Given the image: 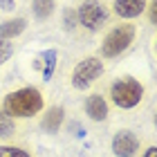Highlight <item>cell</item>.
I'll return each mask as SVG.
<instances>
[{
  "mask_svg": "<svg viewBox=\"0 0 157 157\" xmlns=\"http://www.w3.org/2000/svg\"><path fill=\"white\" fill-rule=\"evenodd\" d=\"M43 108H45V97L38 88H32V85L9 92L2 101V110L13 119H29L38 115Z\"/></svg>",
  "mask_w": 157,
  "mask_h": 157,
  "instance_id": "cell-1",
  "label": "cell"
},
{
  "mask_svg": "<svg viewBox=\"0 0 157 157\" xmlns=\"http://www.w3.org/2000/svg\"><path fill=\"white\" fill-rule=\"evenodd\" d=\"M135 36H137V27L132 23H128L124 20L121 25L112 27V29L105 34V38L101 40V47H99V59H117L126 52V49H130V45L135 43Z\"/></svg>",
  "mask_w": 157,
  "mask_h": 157,
  "instance_id": "cell-2",
  "label": "cell"
},
{
  "mask_svg": "<svg viewBox=\"0 0 157 157\" xmlns=\"http://www.w3.org/2000/svg\"><path fill=\"white\" fill-rule=\"evenodd\" d=\"M146 88L135 76H119L110 85V101L121 110H132L144 101Z\"/></svg>",
  "mask_w": 157,
  "mask_h": 157,
  "instance_id": "cell-3",
  "label": "cell"
},
{
  "mask_svg": "<svg viewBox=\"0 0 157 157\" xmlns=\"http://www.w3.org/2000/svg\"><path fill=\"white\" fill-rule=\"evenodd\" d=\"M103 59H99V56H85V59H81L74 65L72 70V76H70V83H72L74 90H88L92 88V85L97 83V78H101L103 74Z\"/></svg>",
  "mask_w": 157,
  "mask_h": 157,
  "instance_id": "cell-4",
  "label": "cell"
},
{
  "mask_svg": "<svg viewBox=\"0 0 157 157\" xmlns=\"http://www.w3.org/2000/svg\"><path fill=\"white\" fill-rule=\"evenodd\" d=\"M76 20L85 32H99L108 23V9L101 0H83L76 9Z\"/></svg>",
  "mask_w": 157,
  "mask_h": 157,
  "instance_id": "cell-5",
  "label": "cell"
},
{
  "mask_svg": "<svg viewBox=\"0 0 157 157\" xmlns=\"http://www.w3.org/2000/svg\"><path fill=\"white\" fill-rule=\"evenodd\" d=\"M139 151V137L132 130H119L112 137V153L115 157H135Z\"/></svg>",
  "mask_w": 157,
  "mask_h": 157,
  "instance_id": "cell-6",
  "label": "cell"
},
{
  "mask_svg": "<svg viewBox=\"0 0 157 157\" xmlns=\"http://www.w3.org/2000/svg\"><path fill=\"white\" fill-rule=\"evenodd\" d=\"M146 5L148 0H115L112 2V13L121 20H132L146 11Z\"/></svg>",
  "mask_w": 157,
  "mask_h": 157,
  "instance_id": "cell-7",
  "label": "cell"
},
{
  "mask_svg": "<svg viewBox=\"0 0 157 157\" xmlns=\"http://www.w3.org/2000/svg\"><path fill=\"white\" fill-rule=\"evenodd\" d=\"M83 110L92 121H105L108 115H110V105H108V101H105V97L101 92H92V94L85 99Z\"/></svg>",
  "mask_w": 157,
  "mask_h": 157,
  "instance_id": "cell-8",
  "label": "cell"
},
{
  "mask_svg": "<svg viewBox=\"0 0 157 157\" xmlns=\"http://www.w3.org/2000/svg\"><path fill=\"white\" fill-rule=\"evenodd\" d=\"M65 119V110L61 105H52L45 115H43V121H40V128L45 132H59L61 130V124Z\"/></svg>",
  "mask_w": 157,
  "mask_h": 157,
  "instance_id": "cell-9",
  "label": "cell"
},
{
  "mask_svg": "<svg viewBox=\"0 0 157 157\" xmlns=\"http://www.w3.org/2000/svg\"><path fill=\"white\" fill-rule=\"evenodd\" d=\"M25 29H27V18H23V16L9 18V20H5V23H0V38L11 40V38L20 36Z\"/></svg>",
  "mask_w": 157,
  "mask_h": 157,
  "instance_id": "cell-10",
  "label": "cell"
},
{
  "mask_svg": "<svg viewBox=\"0 0 157 157\" xmlns=\"http://www.w3.org/2000/svg\"><path fill=\"white\" fill-rule=\"evenodd\" d=\"M34 67L40 70V74H43L45 81H49L52 74H54V70H56V49H45V52L36 59Z\"/></svg>",
  "mask_w": 157,
  "mask_h": 157,
  "instance_id": "cell-11",
  "label": "cell"
},
{
  "mask_svg": "<svg viewBox=\"0 0 157 157\" xmlns=\"http://www.w3.org/2000/svg\"><path fill=\"white\" fill-rule=\"evenodd\" d=\"M54 7H56V0H32L34 18H38V20H47L54 13Z\"/></svg>",
  "mask_w": 157,
  "mask_h": 157,
  "instance_id": "cell-12",
  "label": "cell"
},
{
  "mask_svg": "<svg viewBox=\"0 0 157 157\" xmlns=\"http://www.w3.org/2000/svg\"><path fill=\"white\" fill-rule=\"evenodd\" d=\"M13 135H16V119L0 108V139H9Z\"/></svg>",
  "mask_w": 157,
  "mask_h": 157,
  "instance_id": "cell-13",
  "label": "cell"
},
{
  "mask_svg": "<svg viewBox=\"0 0 157 157\" xmlns=\"http://www.w3.org/2000/svg\"><path fill=\"white\" fill-rule=\"evenodd\" d=\"M0 157H32V153L23 146L5 144V146H0Z\"/></svg>",
  "mask_w": 157,
  "mask_h": 157,
  "instance_id": "cell-14",
  "label": "cell"
},
{
  "mask_svg": "<svg viewBox=\"0 0 157 157\" xmlns=\"http://www.w3.org/2000/svg\"><path fill=\"white\" fill-rule=\"evenodd\" d=\"M11 54H13V43L0 38V65H5V63L11 59Z\"/></svg>",
  "mask_w": 157,
  "mask_h": 157,
  "instance_id": "cell-15",
  "label": "cell"
},
{
  "mask_svg": "<svg viewBox=\"0 0 157 157\" xmlns=\"http://www.w3.org/2000/svg\"><path fill=\"white\" fill-rule=\"evenodd\" d=\"M146 11H148V18H151V23L155 25V23H157V0H151V2L146 5Z\"/></svg>",
  "mask_w": 157,
  "mask_h": 157,
  "instance_id": "cell-16",
  "label": "cell"
},
{
  "mask_svg": "<svg viewBox=\"0 0 157 157\" xmlns=\"http://www.w3.org/2000/svg\"><path fill=\"white\" fill-rule=\"evenodd\" d=\"M74 18H76V11H70V9H67V11H65V29L72 32L74 27H76V25H74Z\"/></svg>",
  "mask_w": 157,
  "mask_h": 157,
  "instance_id": "cell-17",
  "label": "cell"
},
{
  "mask_svg": "<svg viewBox=\"0 0 157 157\" xmlns=\"http://www.w3.org/2000/svg\"><path fill=\"white\" fill-rule=\"evenodd\" d=\"M0 7H2L5 11H9V9L16 7V0H0Z\"/></svg>",
  "mask_w": 157,
  "mask_h": 157,
  "instance_id": "cell-18",
  "label": "cell"
},
{
  "mask_svg": "<svg viewBox=\"0 0 157 157\" xmlns=\"http://www.w3.org/2000/svg\"><path fill=\"white\" fill-rule=\"evenodd\" d=\"M144 157H157V148L155 146H148L146 153H144Z\"/></svg>",
  "mask_w": 157,
  "mask_h": 157,
  "instance_id": "cell-19",
  "label": "cell"
}]
</instances>
